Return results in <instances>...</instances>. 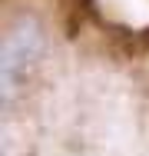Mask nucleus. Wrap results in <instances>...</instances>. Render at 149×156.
<instances>
[{
    "mask_svg": "<svg viewBox=\"0 0 149 156\" xmlns=\"http://www.w3.org/2000/svg\"><path fill=\"white\" fill-rule=\"evenodd\" d=\"M43 43H47V30L40 23L36 13H20L17 20H10V27L3 33V60H0V76H3V100L10 103L17 90L23 87L30 70L43 57Z\"/></svg>",
    "mask_w": 149,
    "mask_h": 156,
    "instance_id": "f257e3e1",
    "label": "nucleus"
}]
</instances>
